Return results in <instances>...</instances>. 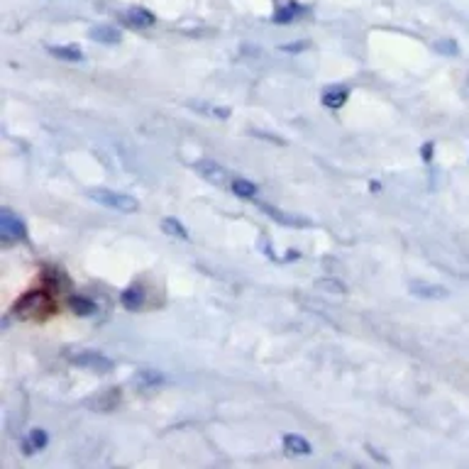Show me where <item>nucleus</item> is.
Masks as SVG:
<instances>
[{
  "instance_id": "f3484780",
  "label": "nucleus",
  "mask_w": 469,
  "mask_h": 469,
  "mask_svg": "<svg viewBox=\"0 0 469 469\" xmlns=\"http://www.w3.org/2000/svg\"><path fill=\"white\" fill-rule=\"evenodd\" d=\"M162 233L169 235V237H176V240H189V230H186L176 218H164L162 220Z\"/></svg>"
},
{
  "instance_id": "7ed1b4c3",
  "label": "nucleus",
  "mask_w": 469,
  "mask_h": 469,
  "mask_svg": "<svg viewBox=\"0 0 469 469\" xmlns=\"http://www.w3.org/2000/svg\"><path fill=\"white\" fill-rule=\"evenodd\" d=\"M69 362L79 369H86V372H93V374H110L115 369V362L110 360L108 355L103 352H96V350H81L76 355L69 357Z\"/></svg>"
},
{
  "instance_id": "f03ea898",
  "label": "nucleus",
  "mask_w": 469,
  "mask_h": 469,
  "mask_svg": "<svg viewBox=\"0 0 469 469\" xmlns=\"http://www.w3.org/2000/svg\"><path fill=\"white\" fill-rule=\"evenodd\" d=\"M88 196H91L96 203H101V206H106V208H113V211H118V213L140 211V203H137L132 196H128V193L110 191V189H91L88 191Z\"/></svg>"
},
{
  "instance_id": "39448f33",
  "label": "nucleus",
  "mask_w": 469,
  "mask_h": 469,
  "mask_svg": "<svg viewBox=\"0 0 469 469\" xmlns=\"http://www.w3.org/2000/svg\"><path fill=\"white\" fill-rule=\"evenodd\" d=\"M193 169H196L198 176H203V179L211 181L215 186H223L225 181H228V171L220 167L218 162H213V159H198V162L193 164Z\"/></svg>"
},
{
  "instance_id": "f257e3e1",
  "label": "nucleus",
  "mask_w": 469,
  "mask_h": 469,
  "mask_svg": "<svg viewBox=\"0 0 469 469\" xmlns=\"http://www.w3.org/2000/svg\"><path fill=\"white\" fill-rule=\"evenodd\" d=\"M52 311H54V301H52V294H47V291H30V294L22 296L13 308L15 316L22 320L44 318Z\"/></svg>"
},
{
  "instance_id": "f8f14e48",
  "label": "nucleus",
  "mask_w": 469,
  "mask_h": 469,
  "mask_svg": "<svg viewBox=\"0 0 469 469\" xmlns=\"http://www.w3.org/2000/svg\"><path fill=\"white\" fill-rule=\"evenodd\" d=\"M347 88H342V86H335V88H328V91H323V106L325 108H342L347 103Z\"/></svg>"
},
{
  "instance_id": "423d86ee",
  "label": "nucleus",
  "mask_w": 469,
  "mask_h": 469,
  "mask_svg": "<svg viewBox=\"0 0 469 469\" xmlns=\"http://www.w3.org/2000/svg\"><path fill=\"white\" fill-rule=\"evenodd\" d=\"M408 291H411L416 299H430V301H440V299H448L450 291L440 284H426V281H411L408 284Z\"/></svg>"
},
{
  "instance_id": "20e7f679",
  "label": "nucleus",
  "mask_w": 469,
  "mask_h": 469,
  "mask_svg": "<svg viewBox=\"0 0 469 469\" xmlns=\"http://www.w3.org/2000/svg\"><path fill=\"white\" fill-rule=\"evenodd\" d=\"M0 235H3L5 242H18L27 237V230H25V225H22V220L18 215L10 213L8 208L0 213Z\"/></svg>"
},
{
  "instance_id": "aec40b11",
  "label": "nucleus",
  "mask_w": 469,
  "mask_h": 469,
  "mask_svg": "<svg viewBox=\"0 0 469 469\" xmlns=\"http://www.w3.org/2000/svg\"><path fill=\"white\" fill-rule=\"evenodd\" d=\"M318 286H320V289L335 291V294H340V296H345V294H347V286H345V284H340L338 279H323V281H318Z\"/></svg>"
},
{
  "instance_id": "6ab92c4d",
  "label": "nucleus",
  "mask_w": 469,
  "mask_h": 469,
  "mask_svg": "<svg viewBox=\"0 0 469 469\" xmlns=\"http://www.w3.org/2000/svg\"><path fill=\"white\" fill-rule=\"evenodd\" d=\"M233 191H235V196H240V198H247V201H250V198H257V193H259V189L255 184H252V181H247V179H235L233 181Z\"/></svg>"
},
{
  "instance_id": "412c9836",
  "label": "nucleus",
  "mask_w": 469,
  "mask_h": 469,
  "mask_svg": "<svg viewBox=\"0 0 469 469\" xmlns=\"http://www.w3.org/2000/svg\"><path fill=\"white\" fill-rule=\"evenodd\" d=\"M435 49H438L440 54H448V57H455V54H460V47H457L452 40H438L435 42Z\"/></svg>"
},
{
  "instance_id": "5701e85b",
  "label": "nucleus",
  "mask_w": 469,
  "mask_h": 469,
  "mask_svg": "<svg viewBox=\"0 0 469 469\" xmlns=\"http://www.w3.org/2000/svg\"><path fill=\"white\" fill-rule=\"evenodd\" d=\"M308 44H286V47H281L284 52H299V49H306Z\"/></svg>"
},
{
  "instance_id": "a211bd4d",
  "label": "nucleus",
  "mask_w": 469,
  "mask_h": 469,
  "mask_svg": "<svg viewBox=\"0 0 469 469\" xmlns=\"http://www.w3.org/2000/svg\"><path fill=\"white\" fill-rule=\"evenodd\" d=\"M47 443H49L47 433H44L42 428H32L30 430V438L25 440V452H27V455H32L35 450H42Z\"/></svg>"
},
{
  "instance_id": "0eeeda50",
  "label": "nucleus",
  "mask_w": 469,
  "mask_h": 469,
  "mask_svg": "<svg viewBox=\"0 0 469 469\" xmlns=\"http://www.w3.org/2000/svg\"><path fill=\"white\" fill-rule=\"evenodd\" d=\"M123 20L128 22L130 27H152L154 22H157V18L150 13V10H145V8H130L128 13L123 15Z\"/></svg>"
},
{
  "instance_id": "b1692460",
  "label": "nucleus",
  "mask_w": 469,
  "mask_h": 469,
  "mask_svg": "<svg viewBox=\"0 0 469 469\" xmlns=\"http://www.w3.org/2000/svg\"><path fill=\"white\" fill-rule=\"evenodd\" d=\"M423 154H426V157H423V159H426V162H430V159H433V145H426V147H423Z\"/></svg>"
},
{
  "instance_id": "9b49d317",
  "label": "nucleus",
  "mask_w": 469,
  "mask_h": 469,
  "mask_svg": "<svg viewBox=\"0 0 469 469\" xmlns=\"http://www.w3.org/2000/svg\"><path fill=\"white\" fill-rule=\"evenodd\" d=\"M284 450L286 452H291V455H311L313 452V448H311V443H308L306 438H301V435H284Z\"/></svg>"
},
{
  "instance_id": "1a4fd4ad",
  "label": "nucleus",
  "mask_w": 469,
  "mask_h": 469,
  "mask_svg": "<svg viewBox=\"0 0 469 469\" xmlns=\"http://www.w3.org/2000/svg\"><path fill=\"white\" fill-rule=\"evenodd\" d=\"M88 37L93 42H101V44H118L120 42V32L110 25H96L88 30Z\"/></svg>"
},
{
  "instance_id": "4be33fe9",
  "label": "nucleus",
  "mask_w": 469,
  "mask_h": 469,
  "mask_svg": "<svg viewBox=\"0 0 469 469\" xmlns=\"http://www.w3.org/2000/svg\"><path fill=\"white\" fill-rule=\"evenodd\" d=\"M198 110H203V113H208V115H215V118H218V120L230 118V110H228V108H208V106H198Z\"/></svg>"
},
{
  "instance_id": "9d476101",
  "label": "nucleus",
  "mask_w": 469,
  "mask_h": 469,
  "mask_svg": "<svg viewBox=\"0 0 469 469\" xmlns=\"http://www.w3.org/2000/svg\"><path fill=\"white\" fill-rule=\"evenodd\" d=\"M69 308L76 313V316H81V318L96 316V313H98V306H96V303H93L91 299H86V296H79V294L69 296Z\"/></svg>"
},
{
  "instance_id": "ddd939ff",
  "label": "nucleus",
  "mask_w": 469,
  "mask_h": 469,
  "mask_svg": "<svg viewBox=\"0 0 469 469\" xmlns=\"http://www.w3.org/2000/svg\"><path fill=\"white\" fill-rule=\"evenodd\" d=\"M162 382H164V374L157 372V369H140V372L135 374V384L140 386V389H152V386H157Z\"/></svg>"
},
{
  "instance_id": "dca6fc26",
  "label": "nucleus",
  "mask_w": 469,
  "mask_h": 469,
  "mask_svg": "<svg viewBox=\"0 0 469 469\" xmlns=\"http://www.w3.org/2000/svg\"><path fill=\"white\" fill-rule=\"evenodd\" d=\"M301 13H306V8H301V5H296V3H289V5H284V8H279L277 13H274V22L286 25V22H294Z\"/></svg>"
},
{
  "instance_id": "6e6552de",
  "label": "nucleus",
  "mask_w": 469,
  "mask_h": 469,
  "mask_svg": "<svg viewBox=\"0 0 469 469\" xmlns=\"http://www.w3.org/2000/svg\"><path fill=\"white\" fill-rule=\"evenodd\" d=\"M120 303H123L128 311H140L145 306V289L142 286H130L120 294Z\"/></svg>"
},
{
  "instance_id": "4468645a",
  "label": "nucleus",
  "mask_w": 469,
  "mask_h": 469,
  "mask_svg": "<svg viewBox=\"0 0 469 469\" xmlns=\"http://www.w3.org/2000/svg\"><path fill=\"white\" fill-rule=\"evenodd\" d=\"M47 52L62 62H84V52L79 47H47Z\"/></svg>"
},
{
  "instance_id": "2eb2a0df",
  "label": "nucleus",
  "mask_w": 469,
  "mask_h": 469,
  "mask_svg": "<svg viewBox=\"0 0 469 469\" xmlns=\"http://www.w3.org/2000/svg\"><path fill=\"white\" fill-rule=\"evenodd\" d=\"M259 208H262V211L267 213L272 220H277V223H281V225H289V228H291V225H299V228H306V225H308V220H303V218H286V213H281V211H277V208L267 206V203H262Z\"/></svg>"
}]
</instances>
